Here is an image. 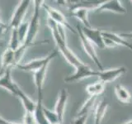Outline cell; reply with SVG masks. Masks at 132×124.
Returning a JSON list of instances; mask_svg holds the SVG:
<instances>
[{
  "mask_svg": "<svg viewBox=\"0 0 132 124\" xmlns=\"http://www.w3.org/2000/svg\"><path fill=\"white\" fill-rule=\"evenodd\" d=\"M96 100L97 96H90L82 104L79 111L78 112V117H80L82 115H88L92 111L93 112L95 105H96Z\"/></svg>",
  "mask_w": 132,
  "mask_h": 124,
  "instance_id": "20",
  "label": "cell"
},
{
  "mask_svg": "<svg viewBox=\"0 0 132 124\" xmlns=\"http://www.w3.org/2000/svg\"><path fill=\"white\" fill-rule=\"evenodd\" d=\"M90 10L87 9V8L78 7V8H76V9L71 11V15L79 20L82 23H84L85 27L90 28V27H92V26H91L89 20H88V12Z\"/></svg>",
  "mask_w": 132,
  "mask_h": 124,
  "instance_id": "17",
  "label": "cell"
},
{
  "mask_svg": "<svg viewBox=\"0 0 132 124\" xmlns=\"http://www.w3.org/2000/svg\"><path fill=\"white\" fill-rule=\"evenodd\" d=\"M40 7L47 12V14L49 16L48 18L54 21L57 25H60V26L64 27L65 29H68L70 32H72L74 34H77V31L74 30L73 27L71 26V24L68 22L67 19L65 18L64 15L61 12L58 11L55 8L48 5V4L45 3V2H42Z\"/></svg>",
  "mask_w": 132,
  "mask_h": 124,
  "instance_id": "5",
  "label": "cell"
},
{
  "mask_svg": "<svg viewBox=\"0 0 132 124\" xmlns=\"http://www.w3.org/2000/svg\"><path fill=\"white\" fill-rule=\"evenodd\" d=\"M58 51H60L62 53V55L64 56V59L68 61V63H69L72 66H73L75 69L84 64V62H82L79 59H78L75 54L68 47L67 45L59 48Z\"/></svg>",
  "mask_w": 132,
  "mask_h": 124,
  "instance_id": "14",
  "label": "cell"
},
{
  "mask_svg": "<svg viewBox=\"0 0 132 124\" xmlns=\"http://www.w3.org/2000/svg\"><path fill=\"white\" fill-rule=\"evenodd\" d=\"M59 53L58 50H55L52 52H51L48 56H45L40 59H36L29 61L27 64H19L18 65H16V68H18L21 70L23 71H37L40 68H42L44 65H49V63L51 62L54 58H55Z\"/></svg>",
  "mask_w": 132,
  "mask_h": 124,
  "instance_id": "3",
  "label": "cell"
},
{
  "mask_svg": "<svg viewBox=\"0 0 132 124\" xmlns=\"http://www.w3.org/2000/svg\"><path fill=\"white\" fill-rule=\"evenodd\" d=\"M28 27H29V22H22L18 28V32L21 45L24 44L25 41H26L27 32H28Z\"/></svg>",
  "mask_w": 132,
  "mask_h": 124,
  "instance_id": "23",
  "label": "cell"
},
{
  "mask_svg": "<svg viewBox=\"0 0 132 124\" xmlns=\"http://www.w3.org/2000/svg\"><path fill=\"white\" fill-rule=\"evenodd\" d=\"M98 74H99V70L98 71L93 70V69H91L89 66H88L84 63L80 66H78V68H76L75 72L73 74L64 78V80L66 83H72V82H75L80 80H84V79H86V78L98 76Z\"/></svg>",
  "mask_w": 132,
  "mask_h": 124,
  "instance_id": "7",
  "label": "cell"
},
{
  "mask_svg": "<svg viewBox=\"0 0 132 124\" xmlns=\"http://www.w3.org/2000/svg\"><path fill=\"white\" fill-rule=\"evenodd\" d=\"M14 55L15 51L11 50L10 48H7L5 51L3 52L2 56V64H1V70H0V75L6 71L8 68L13 67V61H14Z\"/></svg>",
  "mask_w": 132,
  "mask_h": 124,
  "instance_id": "15",
  "label": "cell"
},
{
  "mask_svg": "<svg viewBox=\"0 0 132 124\" xmlns=\"http://www.w3.org/2000/svg\"><path fill=\"white\" fill-rule=\"evenodd\" d=\"M126 72V68L125 67H118V68H113V69H103L102 71H99L98 78L99 81H102V83H108L114 81L119 78L123 74Z\"/></svg>",
  "mask_w": 132,
  "mask_h": 124,
  "instance_id": "11",
  "label": "cell"
},
{
  "mask_svg": "<svg viewBox=\"0 0 132 124\" xmlns=\"http://www.w3.org/2000/svg\"><path fill=\"white\" fill-rule=\"evenodd\" d=\"M121 36L125 37V38H130L132 39V32H126V33H121Z\"/></svg>",
  "mask_w": 132,
  "mask_h": 124,
  "instance_id": "29",
  "label": "cell"
},
{
  "mask_svg": "<svg viewBox=\"0 0 132 124\" xmlns=\"http://www.w3.org/2000/svg\"><path fill=\"white\" fill-rule=\"evenodd\" d=\"M0 124H19V123H14L9 121H7V120L0 117Z\"/></svg>",
  "mask_w": 132,
  "mask_h": 124,
  "instance_id": "28",
  "label": "cell"
},
{
  "mask_svg": "<svg viewBox=\"0 0 132 124\" xmlns=\"http://www.w3.org/2000/svg\"><path fill=\"white\" fill-rule=\"evenodd\" d=\"M82 33L84 36L88 38L91 42L94 45H96L98 48L103 49L104 47V41H103V36L102 35V31L97 28H93V27H82Z\"/></svg>",
  "mask_w": 132,
  "mask_h": 124,
  "instance_id": "9",
  "label": "cell"
},
{
  "mask_svg": "<svg viewBox=\"0 0 132 124\" xmlns=\"http://www.w3.org/2000/svg\"><path fill=\"white\" fill-rule=\"evenodd\" d=\"M31 3V1L30 0H23V1L19 2L18 7H16L13 14H12L8 27L11 29L18 28V27L22 23L23 18L27 13V11Z\"/></svg>",
  "mask_w": 132,
  "mask_h": 124,
  "instance_id": "6",
  "label": "cell"
},
{
  "mask_svg": "<svg viewBox=\"0 0 132 124\" xmlns=\"http://www.w3.org/2000/svg\"><path fill=\"white\" fill-rule=\"evenodd\" d=\"M7 28H8V26H7L6 24L3 25V26H0V38H1L3 33L4 32V31H5Z\"/></svg>",
  "mask_w": 132,
  "mask_h": 124,
  "instance_id": "30",
  "label": "cell"
},
{
  "mask_svg": "<svg viewBox=\"0 0 132 124\" xmlns=\"http://www.w3.org/2000/svg\"><path fill=\"white\" fill-rule=\"evenodd\" d=\"M95 12H111L119 14H126L127 11L121 1L118 0H110V1H102Z\"/></svg>",
  "mask_w": 132,
  "mask_h": 124,
  "instance_id": "8",
  "label": "cell"
},
{
  "mask_svg": "<svg viewBox=\"0 0 132 124\" xmlns=\"http://www.w3.org/2000/svg\"><path fill=\"white\" fill-rule=\"evenodd\" d=\"M105 89V84L102 81L95 82L93 84H88L86 87L87 93L89 94V96H97L101 94Z\"/></svg>",
  "mask_w": 132,
  "mask_h": 124,
  "instance_id": "21",
  "label": "cell"
},
{
  "mask_svg": "<svg viewBox=\"0 0 132 124\" xmlns=\"http://www.w3.org/2000/svg\"><path fill=\"white\" fill-rule=\"evenodd\" d=\"M47 68L48 65H45L34 74V80L37 90V96H38L37 99H42V88L44 85V81L45 80V75H46Z\"/></svg>",
  "mask_w": 132,
  "mask_h": 124,
  "instance_id": "12",
  "label": "cell"
},
{
  "mask_svg": "<svg viewBox=\"0 0 132 124\" xmlns=\"http://www.w3.org/2000/svg\"><path fill=\"white\" fill-rule=\"evenodd\" d=\"M103 41H104V47H108V48H113L117 47L114 42H112L111 40L106 38V37H103Z\"/></svg>",
  "mask_w": 132,
  "mask_h": 124,
  "instance_id": "27",
  "label": "cell"
},
{
  "mask_svg": "<svg viewBox=\"0 0 132 124\" xmlns=\"http://www.w3.org/2000/svg\"><path fill=\"white\" fill-rule=\"evenodd\" d=\"M108 103L106 99H102L100 102L96 103L93 110L94 113V124H101L102 121L104 118L106 113L107 109H108Z\"/></svg>",
  "mask_w": 132,
  "mask_h": 124,
  "instance_id": "13",
  "label": "cell"
},
{
  "mask_svg": "<svg viewBox=\"0 0 132 124\" xmlns=\"http://www.w3.org/2000/svg\"><path fill=\"white\" fill-rule=\"evenodd\" d=\"M102 35L103 37H106V38L111 40L117 45L126 47V48L130 49V51H132V44L128 42L124 37L121 36V35H118V34H117V33L111 32H102Z\"/></svg>",
  "mask_w": 132,
  "mask_h": 124,
  "instance_id": "16",
  "label": "cell"
},
{
  "mask_svg": "<svg viewBox=\"0 0 132 124\" xmlns=\"http://www.w3.org/2000/svg\"><path fill=\"white\" fill-rule=\"evenodd\" d=\"M20 47H21V43H20V40H19L18 28L12 29V34H11L9 45H8V48H10L11 50H12V51H16Z\"/></svg>",
  "mask_w": 132,
  "mask_h": 124,
  "instance_id": "22",
  "label": "cell"
},
{
  "mask_svg": "<svg viewBox=\"0 0 132 124\" xmlns=\"http://www.w3.org/2000/svg\"><path fill=\"white\" fill-rule=\"evenodd\" d=\"M88 115H82L80 116V117H77V118H75L73 120V124H85L87 119H88Z\"/></svg>",
  "mask_w": 132,
  "mask_h": 124,
  "instance_id": "26",
  "label": "cell"
},
{
  "mask_svg": "<svg viewBox=\"0 0 132 124\" xmlns=\"http://www.w3.org/2000/svg\"><path fill=\"white\" fill-rule=\"evenodd\" d=\"M11 71H12V68L10 67L7 69L6 71L4 72L2 75H0V87L6 89L7 91H9L11 94H14L15 96L19 98L22 103L25 109H26V113L27 112V113H33V112L36 109V103L32 101L31 99L20 89V87L12 80Z\"/></svg>",
  "mask_w": 132,
  "mask_h": 124,
  "instance_id": "1",
  "label": "cell"
},
{
  "mask_svg": "<svg viewBox=\"0 0 132 124\" xmlns=\"http://www.w3.org/2000/svg\"><path fill=\"white\" fill-rule=\"evenodd\" d=\"M131 3H132V1H131Z\"/></svg>",
  "mask_w": 132,
  "mask_h": 124,
  "instance_id": "33",
  "label": "cell"
},
{
  "mask_svg": "<svg viewBox=\"0 0 132 124\" xmlns=\"http://www.w3.org/2000/svg\"><path fill=\"white\" fill-rule=\"evenodd\" d=\"M23 124H36L33 113H26V114H25V118H24V123Z\"/></svg>",
  "mask_w": 132,
  "mask_h": 124,
  "instance_id": "25",
  "label": "cell"
},
{
  "mask_svg": "<svg viewBox=\"0 0 132 124\" xmlns=\"http://www.w3.org/2000/svg\"><path fill=\"white\" fill-rule=\"evenodd\" d=\"M43 1H34V12H33L32 18L29 22V27L28 32L27 35V38L25 41L24 44L28 45V47H31V45H36L33 43V41L35 40L36 36L37 35L40 27V7L41 6V3Z\"/></svg>",
  "mask_w": 132,
  "mask_h": 124,
  "instance_id": "2",
  "label": "cell"
},
{
  "mask_svg": "<svg viewBox=\"0 0 132 124\" xmlns=\"http://www.w3.org/2000/svg\"><path fill=\"white\" fill-rule=\"evenodd\" d=\"M121 124H132V121H129V122H124Z\"/></svg>",
  "mask_w": 132,
  "mask_h": 124,
  "instance_id": "31",
  "label": "cell"
},
{
  "mask_svg": "<svg viewBox=\"0 0 132 124\" xmlns=\"http://www.w3.org/2000/svg\"><path fill=\"white\" fill-rule=\"evenodd\" d=\"M68 98H69V94H68L67 89H62L59 94V97H58V99L55 103V110H54L55 112V113L57 114L59 122L61 124L63 123V121H64V112L66 109V105H67Z\"/></svg>",
  "mask_w": 132,
  "mask_h": 124,
  "instance_id": "10",
  "label": "cell"
},
{
  "mask_svg": "<svg viewBox=\"0 0 132 124\" xmlns=\"http://www.w3.org/2000/svg\"><path fill=\"white\" fill-rule=\"evenodd\" d=\"M43 107L44 106L42 103V99H37L36 107L34 111V113H33L36 124H50L43 112Z\"/></svg>",
  "mask_w": 132,
  "mask_h": 124,
  "instance_id": "18",
  "label": "cell"
},
{
  "mask_svg": "<svg viewBox=\"0 0 132 124\" xmlns=\"http://www.w3.org/2000/svg\"><path fill=\"white\" fill-rule=\"evenodd\" d=\"M76 28H77V33L78 34V36H79V38H80V41L82 42V47H84V51L86 52L87 55H88L91 59L93 60V61L94 62V63L97 65V66L99 69V71H102V70H103L104 69H103L102 65L101 63L100 60H99V57L97 56V54L94 49V45L91 42V41L84 36V33H82V27L79 23L77 24Z\"/></svg>",
  "mask_w": 132,
  "mask_h": 124,
  "instance_id": "4",
  "label": "cell"
},
{
  "mask_svg": "<svg viewBox=\"0 0 132 124\" xmlns=\"http://www.w3.org/2000/svg\"><path fill=\"white\" fill-rule=\"evenodd\" d=\"M43 112L45 115V118H47V120L49 121L50 124H61L59 122V119H58L57 114L55 113V111H51L46 107H43Z\"/></svg>",
  "mask_w": 132,
  "mask_h": 124,
  "instance_id": "24",
  "label": "cell"
},
{
  "mask_svg": "<svg viewBox=\"0 0 132 124\" xmlns=\"http://www.w3.org/2000/svg\"><path fill=\"white\" fill-rule=\"evenodd\" d=\"M115 94L117 99L123 103H130L132 101V96L129 91L125 87L117 84L115 87Z\"/></svg>",
  "mask_w": 132,
  "mask_h": 124,
  "instance_id": "19",
  "label": "cell"
},
{
  "mask_svg": "<svg viewBox=\"0 0 132 124\" xmlns=\"http://www.w3.org/2000/svg\"><path fill=\"white\" fill-rule=\"evenodd\" d=\"M3 25H5V23H3L1 21V18H0V26H3Z\"/></svg>",
  "mask_w": 132,
  "mask_h": 124,
  "instance_id": "32",
  "label": "cell"
}]
</instances>
